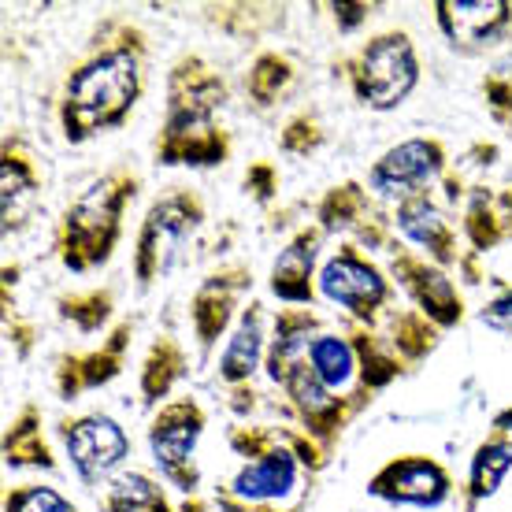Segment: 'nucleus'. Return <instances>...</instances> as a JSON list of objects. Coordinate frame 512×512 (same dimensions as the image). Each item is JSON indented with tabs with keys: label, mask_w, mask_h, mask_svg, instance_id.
I'll return each instance as SVG.
<instances>
[{
	"label": "nucleus",
	"mask_w": 512,
	"mask_h": 512,
	"mask_svg": "<svg viewBox=\"0 0 512 512\" xmlns=\"http://www.w3.org/2000/svg\"><path fill=\"white\" fill-rule=\"evenodd\" d=\"M0 197H4V234L19 231L41 197V175H38V164H34V153L19 138L4 141Z\"/></svg>",
	"instance_id": "obj_18"
},
{
	"label": "nucleus",
	"mask_w": 512,
	"mask_h": 512,
	"mask_svg": "<svg viewBox=\"0 0 512 512\" xmlns=\"http://www.w3.org/2000/svg\"><path fill=\"white\" fill-rule=\"evenodd\" d=\"M268 331H264V305L260 301H249V305L238 312V323H234L231 338L223 346V357H219V379L227 386H242L253 379V372L268 360Z\"/></svg>",
	"instance_id": "obj_19"
},
{
	"label": "nucleus",
	"mask_w": 512,
	"mask_h": 512,
	"mask_svg": "<svg viewBox=\"0 0 512 512\" xmlns=\"http://www.w3.org/2000/svg\"><path fill=\"white\" fill-rule=\"evenodd\" d=\"M446 164V145L438 138H409L394 149H386L368 167V190L383 201H394L397 208L412 197L431 193V186L442 182V175H446Z\"/></svg>",
	"instance_id": "obj_10"
},
{
	"label": "nucleus",
	"mask_w": 512,
	"mask_h": 512,
	"mask_svg": "<svg viewBox=\"0 0 512 512\" xmlns=\"http://www.w3.org/2000/svg\"><path fill=\"white\" fill-rule=\"evenodd\" d=\"M138 197V175L130 167H112L67 205L56 227V256L67 271L90 275L104 268L123 238V216Z\"/></svg>",
	"instance_id": "obj_3"
},
{
	"label": "nucleus",
	"mask_w": 512,
	"mask_h": 512,
	"mask_svg": "<svg viewBox=\"0 0 512 512\" xmlns=\"http://www.w3.org/2000/svg\"><path fill=\"white\" fill-rule=\"evenodd\" d=\"M308 364L316 368V375L331 386L334 394H346L360 375L357 346H353V338H346V334H331V331L316 334V342L308 346Z\"/></svg>",
	"instance_id": "obj_21"
},
{
	"label": "nucleus",
	"mask_w": 512,
	"mask_h": 512,
	"mask_svg": "<svg viewBox=\"0 0 512 512\" xmlns=\"http://www.w3.org/2000/svg\"><path fill=\"white\" fill-rule=\"evenodd\" d=\"M320 331L323 327H320V316H316V312H308V308H282L279 320H275V334H271L268 360H264L271 383H279L297 360L308 357V346L316 342V334Z\"/></svg>",
	"instance_id": "obj_20"
},
{
	"label": "nucleus",
	"mask_w": 512,
	"mask_h": 512,
	"mask_svg": "<svg viewBox=\"0 0 512 512\" xmlns=\"http://www.w3.org/2000/svg\"><path fill=\"white\" fill-rule=\"evenodd\" d=\"M179 512H275V509H260V505H245V501L234 498H190Z\"/></svg>",
	"instance_id": "obj_29"
},
{
	"label": "nucleus",
	"mask_w": 512,
	"mask_h": 512,
	"mask_svg": "<svg viewBox=\"0 0 512 512\" xmlns=\"http://www.w3.org/2000/svg\"><path fill=\"white\" fill-rule=\"evenodd\" d=\"M182 368H186V353L182 346L164 334L160 342L153 346L149 360H145V372H141V394L149 397V401H164L171 394V386L182 379Z\"/></svg>",
	"instance_id": "obj_24"
},
{
	"label": "nucleus",
	"mask_w": 512,
	"mask_h": 512,
	"mask_svg": "<svg viewBox=\"0 0 512 512\" xmlns=\"http://www.w3.org/2000/svg\"><path fill=\"white\" fill-rule=\"evenodd\" d=\"M394 227L405 234V242L416 245L431 264H438V268H453V264H457V231H453V223L446 219V212L431 201V193L397 205Z\"/></svg>",
	"instance_id": "obj_17"
},
{
	"label": "nucleus",
	"mask_w": 512,
	"mask_h": 512,
	"mask_svg": "<svg viewBox=\"0 0 512 512\" xmlns=\"http://www.w3.org/2000/svg\"><path fill=\"white\" fill-rule=\"evenodd\" d=\"M145 38L130 23H108L71 67L60 93V127L71 145L119 130L145 90Z\"/></svg>",
	"instance_id": "obj_1"
},
{
	"label": "nucleus",
	"mask_w": 512,
	"mask_h": 512,
	"mask_svg": "<svg viewBox=\"0 0 512 512\" xmlns=\"http://www.w3.org/2000/svg\"><path fill=\"white\" fill-rule=\"evenodd\" d=\"M279 386L286 390V397H290V405H294V412H297V420L305 423L312 442H316L323 453L338 442V435L346 431V423L368 405V401H349V397L334 394L331 386L316 375V368L308 364V357L297 360L294 368L279 379Z\"/></svg>",
	"instance_id": "obj_11"
},
{
	"label": "nucleus",
	"mask_w": 512,
	"mask_h": 512,
	"mask_svg": "<svg viewBox=\"0 0 512 512\" xmlns=\"http://www.w3.org/2000/svg\"><path fill=\"white\" fill-rule=\"evenodd\" d=\"M334 15H338V19H342L349 30H353V26L364 23V19L372 15V8H368V4H338V8H334Z\"/></svg>",
	"instance_id": "obj_31"
},
{
	"label": "nucleus",
	"mask_w": 512,
	"mask_h": 512,
	"mask_svg": "<svg viewBox=\"0 0 512 512\" xmlns=\"http://www.w3.org/2000/svg\"><path fill=\"white\" fill-rule=\"evenodd\" d=\"M394 279L405 286V294L416 301V312H423L435 327H457L464 320V301L457 294L446 268L431 264L423 253L394 249Z\"/></svg>",
	"instance_id": "obj_14"
},
{
	"label": "nucleus",
	"mask_w": 512,
	"mask_h": 512,
	"mask_svg": "<svg viewBox=\"0 0 512 512\" xmlns=\"http://www.w3.org/2000/svg\"><path fill=\"white\" fill-rule=\"evenodd\" d=\"M205 423V409L193 397L164 401L153 420H149L153 464L160 468L167 483L179 487L182 494H197V487H201V475L193 468V453H197V442L205 435Z\"/></svg>",
	"instance_id": "obj_7"
},
{
	"label": "nucleus",
	"mask_w": 512,
	"mask_h": 512,
	"mask_svg": "<svg viewBox=\"0 0 512 512\" xmlns=\"http://www.w3.org/2000/svg\"><path fill=\"white\" fill-rule=\"evenodd\" d=\"M483 93H487V104L494 108V116L512 119V52H505L490 64L487 78H483Z\"/></svg>",
	"instance_id": "obj_28"
},
{
	"label": "nucleus",
	"mask_w": 512,
	"mask_h": 512,
	"mask_svg": "<svg viewBox=\"0 0 512 512\" xmlns=\"http://www.w3.org/2000/svg\"><path fill=\"white\" fill-rule=\"evenodd\" d=\"M483 323L501 327V331H512V290L498 294L487 308H483Z\"/></svg>",
	"instance_id": "obj_30"
},
{
	"label": "nucleus",
	"mask_w": 512,
	"mask_h": 512,
	"mask_svg": "<svg viewBox=\"0 0 512 512\" xmlns=\"http://www.w3.org/2000/svg\"><path fill=\"white\" fill-rule=\"evenodd\" d=\"M104 512H171L164 490L153 475L145 472H119L101 494Z\"/></svg>",
	"instance_id": "obj_23"
},
{
	"label": "nucleus",
	"mask_w": 512,
	"mask_h": 512,
	"mask_svg": "<svg viewBox=\"0 0 512 512\" xmlns=\"http://www.w3.org/2000/svg\"><path fill=\"white\" fill-rule=\"evenodd\" d=\"M38 409H26L19 420L12 423V431L4 438V449H8V464H41V468H52L49 461V449L41 442V431H38Z\"/></svg>",
	"instance_id": "obj_26"
},
{
	"label": "nucleus",
	"mask_w": 512,
	"mask_h": 512,
	"mask_svg": "<svg viewBox=\"0 0 512 512\" xmlns=\"http://www.w3.org/2000/svg\"><path fill=\"white\" fill-rule=\"evenodd\" d=\"M205 223V201L193 190H171L156 201L138 231L134 249V275L138 286H153L156 279H167L175 268L186 264L193 245V234Z\"/></svg>",
	"instance_id": "obj_5"
},
{
	"label": "nucleus",
	"mask_w": 512,
	"mask_h": 512,
	"mask_svg": "<svg viewBox=\"0 0 512 512\" xmlns=\"http://www.w3.org/2000/svg\"><path fill=\"white\" fill-rule=\"evenodd\" d=\"M234 449H245L249 461L234 472L231 487H227V498L245 501V505H271V501L290 498L297 487V449L286 446L279 438V431H268V427H242L231 435Z\"/></svg>",
	"instance_id": "obj_6"
},
{
	"label": "nucleus",
	"mask_w": 512,
	"mask_h": 512,
	"mask_svg": "<svg viewBox=\"0 0 512 512\" xmlns=\"http://www.w3.org/2000/svg\"><path fill=\"white\" fill-rule=\"evenodd\" d=\"M227 82L201 56H182L167 78V112L156 138L160 164L212 167L231 156V138L219 127Z\"/></svg>",
	"instance_id": "obj_2"
},
{
	"label": "nucleus",
	"mask_w": 512,
	"mask_h": 512,
	"mask_svg": "<svg viewBox=\"0 0 512 512\" xmlns=\"http://www.w3.org/2000/svg\"><path fill=\"white\" fill-rule=\"evenodd\" d=\"M435 23L449 49L475 56L487 52L512 34V4L509 0H438Z\"/></svg>",
	"instance_id": "obj_12"
},
{
	"label": "nucleus",
	"mask_w": 512,
	"mask_h": 512,
	"mask_svg": "<svg viewBox=\"0 0 512 512\" xmlns=\"http://www.w3.org/2000/svg\"><path fill=\"white\" fill-rule=\"evenodd\" d=\"M494 431H501V435H512V409L498 412L494 416Z\"/></svg>",
	"instance_id": "obj_32"
},
{
	"label": "nucleus",
	"mask_w": 512,
	"mask_h": 512,
	"mask_svg": "<svg viewBox=\"0 0 512 512\" xmlns=\"http://www.w3.org/2000/svg\"><path fill=\"white\" fill-rule=\"evenodd\" d=\"M320 294L331 301V305L346 308L349 320H357L360 327H372L383 308L390 305L394 297V286L383 271L375 268L368 256L360 253L357 245H342L334 249L320 268Z\"/></svg>",
	"instance_id": "obj_8"
},
{
	"label": "nucleus",
	"mask_w": 512,
	"mask_h": 512,
	"mask_svg": "<svg viewBox=\"0 0 512 512\" xmlns=\"http://www.w3.org/2000/svg\"><path fill=\"white\" fill-rule=\"evenodd\" d=\"M512 472V435H494L475 449L472 457V475H468V512H475V505H483L498 494V487L505 483V475Z\"/></svg>",
	"instance_id": "obj_22"
},
{
	"label": "nucleus",
	"mask_w": 512,
	"mask_h": 512,
	"mask_svg": "<svg viewBox=\"0 0 512 512\" xmlns=\"http://www.w3.org/2000/svg\"><path fill=\"white\" fill-rule=\"evenodd\" d=\"M346 82L353 97L372 112H394L420 86V56L405 30H386L360 45L346 60Z\"/></svg>",
	"instance_id": "obj_4"
},
{
	"label": "nucleus",
	"mask_w": 512,
	"mask_h": 512,
	"mask_svg": "<svg viewBox=\"0 0 512 512\" xmlns=\"http://www.w3.org/2000/svg\"><path fill=\"white\" fill-rule=\"evenodd\" d=\"M372 498H383L390 505H416V509H438L453 494V479L438 461L409 453L383 464L368 483Z\"/></svg>",
	"instance_id": "obj_13"
},
{
	"label": "nucleus",
	"mask_w": 512,
	"mask_h": 512,
	"mask_svg": "<svg viewBox=\"0 0 512 512\" xmlns=\"http://www.w3.org/2000/svg\"><path fill=\"white\" fill-rule=\"evenodd\" d=\"M64 457L82 487H108L130 457V435L108 412H90L64 423Z\"/></svg>",
	"instance_id": "obj_9"
},
{
	"label": "nucleus",
	"mask_w": 512,
	"mask_h": 512,
	"mask_svg": "<svg viewBox=\"0 0 512 512\" xmlns=\"http://www.w3.org/2000/svg\"><path fill=\"white\" fill-rule=\"evenodd\" d=\"M4 512H82L75 501H67L56 487H12L4 494Z\"/></svg>",
	"instance_id": "obj_27"
},
{
	"label": "nucleus",
	"mask_w": 512,
	"mask_h": 512,
	"mask_svg": "<svg viewBox=\"0 0 512 512\" xmlns=\"http://www.w3.org/2000/svg\"><path fill=\"white\" fill-rule=\"evenodd\" d=\"M320 242H323L320 227H305V231H297L294 238L286 242V249L275 256L268 286L282 305L312 308V297H316L312 275H316V260H320Z\"/></svg>",
	"instance_id": "obj_16"
},
{
	"label": "nucleus",
	"mask_w": 512,
	"mask_h": 512,
	"mask_svg": "<svg viewBox=\"0 0 512 512\" xmlns=\"http://www.w3.org/2000/svg\"><path fill=\"white\" fill-rule=\"evenodd\" d=\"M253 286L249 279V271L245 268H227V271H216V275H208L205 286L197 290L190 305V323H193V334H197V342L205 353H212L216 346V338L234 320V308L242 301V294Z\"/></svg>",
	"instance_id": "obj_15"
},
{
	"label": "nucleus",
	"mask_w": 512,
	"mask_h": 512,
	"mask_svg": "<svg viewBox=\"0 0 512 512\" xmlns=\"http://www.w3.org/2000/svg\"><path fill=\"white\" fill-rule=\"evenodd\" d=\"M290 78H294V67H290L286 56H279V52H260L249 78H245V90L253 93V101L264 108V104H271L290 86Z\"/></svg>",
	"instance_id": "obj_25"
}]
</instances>
